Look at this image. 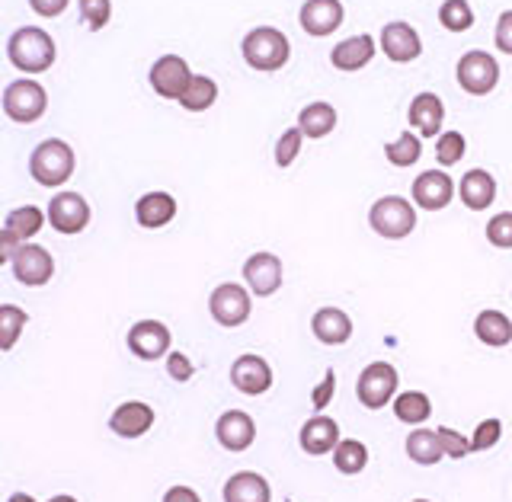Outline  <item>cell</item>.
Returning <instances> with one entry per match:
<instances>
[{
    "label": "cell",
    "mask_w": 512,
    "mask_h": 502,
    "mask_svg": "<svg viewBox=\"0 0 512 502\" xmlns=\"http://www.w3.org/2000/svg\"><path fill=\"white\" fill-rule=\"evenodd\" d=\"M7 58L16 71L23 74H42L55 64L58 45L42 26H20L7 39Z\"/></svg>",
    "instance_id": "6da1fadb"
},
{
    "label": "cell",
    "mask_w": 512,
    "mask_h": 502,
    "mask_svg": "<svg viewBox=\"0 0 512 502\" xmlns=\"http://www.w3.org/2000/svg\"><path fill=\"white\" fill-rule=\"evenodd\" d=\"M77 157L74 148L61 138H45L36 144V151L29 157V176L45 189H58L74 176Z\"/></svg>",
    "instance_id": "7a4b0ae2"
},
{
    "label": "cell",
    "mask_w": 512,
    "mask_h": 502,
    "mask_svg": "<svg viewBox=\"0 0 512 502\" xmlns=\"http://www.w3.org/2000/svg\"><path fill=\"white\" fill-rule=\"evenodd\" d=\"M240 52H244V61L253 71L272 74V71H282L288 58H292V42H288V36L276 26H256L247 32L244 42H240Z\"/></svg>",
    "instance_id": "3957f363"
},
{
    "label": "cell",
    "mask_w": 512,
    "mask_h": 502,
    "mask_svg": "<svg viewBox=\"0 0 512 502\" xmlns=\"http://www.w3.org/2000/svg\"><path fill=\"white\" fill-rule=\"evenodd\" d=\"M48 109V93L39 80L32 77H20L7 84L4 90V116L16 125H32L45 116Z\"/></svg>",
    "instance_id": "277c9868"
},
{
    "label": "cell",
    "mask_w": 512,
    "mask_h": 502,
    "mask_svg": "<svg viewBox=\"0 0 512 502\" xmlns=\"http://www.w3.org/2000/svg\"><path fill=\"white\" fill-rule=\"evenodd\" d=\"M368 228L384 240H404L416 228V208L400 196H384L368 212Z\"/></svg>",
    "instance_id": "5b68a950"
},
{
    "label": "cell",
    "mask_w": 512,
    "mask_h": 502,
    "mask_svg": "<svg viewBox=\"0 0 512 502\" xmlns=\"http://www.w3.org/2000/svg\"><path fill=\"white\" fill-rule=\"evenodd\" d=\"M397 384H400V375L391 362H372L362 368V375L356 381V397L365 410H381L394 400Z\"/></svg>",
    "instance_id": "8992f818"
},
{
    "label": "cell",
    "mask_w": 512,
    "mask_h": 502,
    "mask_svg": "<svg viewBox=\"0 0 512 502\" xmlns=\"http://www.w3.org/2000/svg\"><path fill=\"white\" fill-rule=\"evenodd\" d=\"M250 311H253V301L247 295L244 285L237 282H224L212 291V298H208V314L224 330H234V327H244L250 320Z\"/></svg>",
    "instance_id": "52a82bcc"
},
{
    "label": "cell",
    "mask_w": 512,
    "mask_h": 502,
    "mask_svg": "<svg viewBox=\"0 0 512 502\" xmlns=\"http://www.w3.org/2000/svg\"><path fill=\"white\" fill-rule=\"evenodd\" d=\"M455 77L464 93L487 96L496 90V84H500V64H496V58L490 52H464L458 58Z\"/></svg>",
    "instance_id": "ba28073f"
},
{
    "label": "cell",
    "mask_w": 512,
    "mask_h": 502,
    "mask_svg": "<svg viewBox=\"0 0 512 502\" xmlns=\"http://www.w3.org/2000/svg\"><path fill=\"white\" fill-rule=\"evenodd\" d=\"M45 218L58 234L74 237L87 228L93 212H90V202L80 196V192H58V196H52V202H48Z\"/></svg>",
    "instance_id": "9c48e42d"
},
{
    "label": "cell",
    "mask_w": 512,
    "mask_h": 502,
    "mask_svg": "<svg viewBox=\"0 0 512 502\" xmlns=\"http://www.w3.org/2000/svg\"><path fill=\"white\" fill-rule=\"evenodd\" d=\"M13 279L26 285V288H42L52 282V275H55V259L52 253H48L45 247L39 244H20V250H16L13 256Z\"/></svg>",
    "instance_id": "30bf717a"
},
{
    "label": "cell",
    "mask_w": 512,
    "mask_h": 502,
    "mask_svg": "<svg viewBox=\"0 0 512 502\" xmlns=\"http://www.w3.org/2000/svg\"><path fill=\"white\" fill-rule=\"evenodd\" d=\"M125 343L141 362H157V359H164V355H170V330H167V323H160V320H138L135 327L128 330Z\"/></svg>",
    "instance_id": "8fae6325"
},
{
    "label": "cell",
    "mask_w": 512,
    "mask_h": 502,
    "mask_svg": "<svg viewBox=\"0 0 512 502\" xmlns=\"http://www.w3.org/2000/svg\"><path fill=\"white\" fill-rule=\"evenodd\" d=\"M148 80H151V87H154L157 96L180 103L183 90L189 87V80H192V71H189L186 58H180V55H164V58H157L151 64Z\"/></svg>",
    "instance_id": "7c38bea8"
},
{
    "label": "cell",
    "mask_w": 512,
    "mask_h": 502,
    "mask_svg": "<svg viewBox=\"0 0 512 502\" xmlns=\"http://www.w3.org/2000/svg\"><path fill=\"white\" fill-rule=\"evenodd\" d=\"M381 52L388 55L394 64H410L423 55V39H420V32H416L410 23L404 20H394V23H384L381 29Z\"/></svg>",
    "instance_id": "4fadbf2b"
},
{
    "label": "cell",
    "mask_w": 512,
    "mask_h": 502,
    "mask_svg": "<svg viewBox=\"0 0 512 502\" xmlns=\"http://www.w3.org/2000/svg\"><path fill=\"white\" fill-rule=\"evenodd\" d=\"M343 16H346V10H343L340 0H304L301 13H298V23L308 36L324 39V36H333V32L343 26Z\"/></svg>",
    "instance_id": "5bb4252c"
},
{
    "label": "cell",
    "mask_w": 512,
    "mask_h": 502,
    "mask_svg": "<svg viewBox=\"0 0 512 502\" xmlns=\"http://www.w3.org/2000/svg\"><path fill=\"white\" fill-rule=\"evenodd\" d=\"M244 279L256 298H269L282 288V259L276 253H253L244 263Z\"/></svg>",
    "instance_id": "9a60e30c"
},
{
    "label": "cell",
    "mask_w": 512,
    "mask_h": 502,
    "mask_svg": "<svg viewBox=\"0 0 512 502\" xmlns=\"http://www.w3.org/2000/svg\"><path fill=\"white\" fill-rule=\"evenodd\" d=\"M215 439H218V445L224 451H234V455L247 451L256 442V423H253V416L244 413V410L221 413L218 423H215Z\"/></svg>",
    "instance_id": "2e32d148"
},
{
    "label": "cell",
    "mask_w": 512,
    "mask_h": 502,
    "mask_svg": "<svg viewBox=\"0 0 512 502\" xmlns=\"http://www.w3.org/2000/svg\"><path fill=\"white\" fill-rule=\"evenodd\" d=\"M231 384L247 397H263L272 387V368L263 355H240L231 365Z\"/></svg>",
    "instance_id": "e0dca14e"
},
{
    "label": "cell",
    "mask_w": 512,
    "mask_h": 502,
    "mask_svg": "<svg viewBox=\"0 0 512 502\" xmlns=\"http://www.w3.org/2000/svg\"><path fill=\"white\" fill-rule=\"evenodd\" d=\"M455 196V183L452 176L442 170H426L413 180V202L423 208V212H442V208L452 202Z\"/></svg>",
    "instance_id": "ac0fdd59"
},
{
    "label": "cell",
    "mask_w": 512,
    "mask_h": 502,
    "mask_svg": "<svg viewBox=\"0 0 512 502\" xmlns=\"http://www.w3.org/2000/svg\"><path fill=\"white\" fill-rule=\"evenodd\" d=\"M298 442H301L304 455H311V458L333 455V448L340 445V426H336V419L317 413V416H311L308 423L301 426Z\"/></svg>",
    "instance_id": "d6986e66"
},
{
    "label": "cell",
    "mask_w": 512,
    "mask_h": 502,
    "mask_svg": "<svg viewBox=\"0 0 512 502\" xmlns=\"http://www.w3.org/2000/svg\"><path fill=\"white\" fill-rule=\"evenodd\" d=\"M151 426H154V407H148L144 400H125L109 416V429L119 439H141L144 432H151Z\"/></svg>",
    "instance_id": "ffe728a7"
},
{
    "label": "cell",
    "mask_w": 512,
    "mask_h": 502,
    "mask_svg": "<svg viewBox=\"0 0 512 502\" xmlns=\"http://www.w3.org/2000/svg\"><path fill=\"white\" fill-rule=\"evenodd\" d=\"M372 58H375V39L368 36V32H359V36H349L343 42H336L333 52H330V64L343 74L362 71Z\"/></svg>",
    "instance_id": "44dd1931"
},
{
    "label": "cell",
    "mask_w": 512,
    "mask_h": 502,
    "mask_svg": "<svg viewBox=\"0 0 512 502\" xmlns=\"http://www.w3.org/2000/svg\"><path fill=\"white\" fill-rule=\"evenodd\" d=\"M407 122L420 138H436L445 122V106L436 93H416L407 109Z\"/></svg>",
    "instance_id": "7402d4cb"
},
{
    "label": "cell",
    "mask_w": 512,
    "mask_h": 502,
    "mask_svg": "<svg viewBox=\"0 0 512 502\" xmlns=\"http://www.w3.org/2000/svg\"><path fill=\"white\" fill-rule=\"evenodd\" d=\"M311 330H314V339L324 346H343L349 343L352 336V320L346 311L340 307H320V311L311 317Z\"/></svg>",
    "instance_id": "603a6c76"
},
{
    "label": "cell",
    "mask_w": 512,
    "mask_h": 502,
    "mask_svg": "<svg viewBox=\"0 0 512 502\" xmlns=\"http://www.w3.org/2000/svg\"><path fill=\"white\" fill-rule=\"evenodd\" d=\"M173 218H176V199L170 192H144L135 202V221L148 231L167 228Z\"/></svg>",
    "instance_id": "cb8c5ba5"
},
{
    "label": "cell",
    "mask_w": 512,
    "mask_h": 502,
    "mask_svg": "<svg viewBox=\"0 0 512 502\" xmlns=\"http://www.w3.org/2000/svg\"><path fill=\"white\" fill-rule=\"evenodd\" d=\"M458 196H461L464 208H471V212H484V208H490L496 199V180L480 167L468 170L458 183Z\"/></svg>",
    "instance_id": "d4e9b609"
},
{
    "label": "cell",
    "mask_w": 512,
    "mask_h": 502,
    "mask_svg": "<svg viewBox=\"0 0 512 502\" xmlns=\"http://www.w3.org/2000/svg\"><path fill=\"white\" fill-rule=\"evenodd\" d=\"M224 502H272V490L263 474L237 471L224 483Z\"/></svg>",
    "instance_id": "484cf974"
},
{
    "label": "cell",
    "mask_w": 512,
    "mask_h": 502,
    "mask_svg": "<svg viewBox=\"0 0 512 502\" xmlns=\"http://www.w3.org/2000/svg\"><path fill=\"white\" fill-rule=\"evenodd\" d=\"M474 336L490 349H503L512 343V320L503 311H480L474 320Z\"/></svg>",
    "instance_id": "4316f807"
},
{
    "label": "cell",
    "mask_w": 512,
    "mask_h": 502,
    "mask_svg": "<svg viewBox=\"0 0 512 502\" xmlns=\"http://www.w3.org/2000/svg\"><path fill=\"white\" fill-rule=\"evenodd\" d=\"M298 128H301V135L304 138H327L333 128H336V109L330 103H308L301 109V116H298Z\"/></svg>",
    "instance_id": "83f0119b"
},
{
    "label": "cell",
    "mask_w": 512,
    "mask_h": 502,
    "mask_svg": "<svg viewBox=\"0 0 512 502\" xmlns=\"http://www.w3.org/2000/svg\"><path fill=\"white\" fill-rule=\"evenodd\" d=\"M407 458L413 464H423V467L439 464L445 458V451L439 445V432L436 429H420V426H416L407 435Z\"/></svg>",
    "instance_id": "f1b7e54d"
},
{
    "label": "cell",
    "mask_w": 512,
    "mask_h": 502,
    "mask_svg": "<svg viewBox=\"0 0 512 502\" xmlns=\"http://www.w3.org/2000/svg\"><path fill=\"white\" fill-rule=\"evenodd\" d=\"M394 416L407 426H423L432 416V400L423 391H404L394 397Z\"/></svg>",
    "instance_id": "f546056e"
},
{
    "label": "cell",
    "mask_w": 512,
    "mask_h": 502,
    "mask_svg": "<svg viewBox=\"0 0 512 502\" xmlns=\"http://www.w3.org/2000/svg\"><path fill=\"white\" fill-rule=\"evenodd\" d=\"M215 100H218V84H215V80L205 77V74H192L189 87L180 96V106L186 112H205V109L215 106Z\"/></svg>",
    "instance_id": "4dcf8cb0"
},
{
    "label": "cell",
    "mask_w": 512,
    "mask_h": 502,
    "mask_svg": "<svg viewBox=\"0 0 512 502\" xmlns=\"http://www.w3.org/2000/svg\"><path fill=\"white\" fill-rule=\"evenodd\" d=\"M45 221L48 218H45L42 208H36V205H20V208H13V212L7 215L4 228L13 231L16 237L23 240V244H29V240L45 228Z\"/></svg>",
    "instance_id": "1f68e13d"
},
{
    "label": "cell",
    "mask_w": 512,
    "mask_h": 502,
    "mask_svg": "<svg viewBox=\"0 0 512 502\" xmlns=\"http://www.w3.org/2000/svg\"><path fill=\"white\" fill-rule=\"evenodd\" d=\"M333 467L346 477H356L368 467V448L359 439H340L333 448Z\"/></svg>",
    "instance_id": "d6a6232c"
},
{
    "label": "cell",
    "mask_w": 512,
    "mask_h": 502,
    "mask_svg": "<svg viewBox=\"0 0 512 502\" xmlns=\"http://www.w3.org/2000/svg\"><path fill=\"white\" fill-rule=\"evenodd\" d=\"M384 157H388V164H394L400 170L413 167L416 160L423 157V141H420V135H416V132H400V138L384 144Z\"/></svg>",
    "instance_id": "836d02e7"
},
{
    "label": "cell",
    "mask_w": 512,
    "mask_h": 502,
    "mask_svg": "<svg viewBox=\"0 0 512 502\" xmlns=\"http://www.w3.org/2000/svg\"><path fill=\"white\" fill-rule=\"evenodd\" d=\"M29 323V314L16 304H0V352H10Z\"/></svg>",
    "instance_id": "e575fe53"
},
{
    "label": "cell",
    "mask_w": 512,
    "mask_h": 502,
    "mask_svg": "<svg viewBox=\"0 0 512 502\" xmlns=\"http://www.w3.org/2000/svg\"><path fill=\"white\" fill-rule=\"evenodd\" d=\"M439 23L448 32H468L474 26V10L468 0H445L439 7Z\"/></svg>",
    "instance_id": "d590c367"
},
{
    "label": "cell",
    "mask_w": 512,
    "mask_h": 502,
    "mask_svg": "<svg viewBox=\"0 0 512 502\" xmlns=\"http://www.w3.org/2000/svg\"><path fill=\"white\" fill-rule=\"evenodd\" d=\"M468 151V141H464L461 132H442L439 135V144H436V160L442 167H455L458 160Z\"/></svg>",
    "instance_id": "8d00e7d4"
},
{
    "label": "cell",
    "mask_w": 512,
    "mask_h": 502,
    "mask_svg": "<svg viewBox=\"0 0 512 502\" xmlns=\"http://www.w3.org/2000/svg\"><path fill=\"white\" fill-rule=\"evenodd\" d=\"M301 141H304V135H301V128L295 125V128H288V132H282L279 135V141H276V167H292L295 160H298V154H301Z\"/></svg>",
    "instance_id": "74e56055"
},
{
    "label": "cell",
    "mask_w": 512,
    "mask_h": 502,
    "mask_svg": "<svg viewBox=\"0 0 512 502\" xmlns=\"http://www.w3.org/2000/svg\"><path fill=\"white\" fill-rule=\"evenodd\" d=\"M77 7H80V16H84V23L93 32L106 29V23L112 20V0H77Z\"/></svg>",
    "instance_id": "f35d334b"
},
{
    "label": "cell",
    "mask_w": 512,
    "mask_h": 502,
    "mask_svg": "<svg viewBox=\"0 0 512 502\" xmlns=\"http://www.w3.org/2000/svg\"><path fill=\"white\" fill-rule=\"evenodd\" d=\"M487 240L496 250H512V212H500L487 221Z\"/></svg>",
    "instance_id": "ab89813d"
},
{
    "label": "cell",
    "mask_w": 512,
    "mask_h": 502,
    "mask_svg": "<svg viewBox=\"0 0 512 502\" xmlns=\"http://www.w3.org/2000/svg\"><path fill=\"white\" fill-rule=\"evenodd\" d=\"M500 439H503V423H500V419H484V423L474 429L471 451H490Z\"/></svg>",
    "instance_id": "60d3db41"
},
{
    "label": "cell",
    "mask_w": 512,
    "mask_h": 502,
    "mask_svg": "<svg viewBox=\"0 0 512 502\" xmlns=\"http://www.w3.org/2000/svg\"><path fill=\"white\" fill-rule=\"evenodd\" d=\"M439 432V445H442V451H445V458H468V451H471V442L464 439L461 432H455V429H436Z\"/></svg>",
    "instance_id": "b9f144b4"
},
{
    "label": "cell",
    "mask_w": 512,
    "mask_h": 502,
    "mask_svg": "<svg viewBox=\"0 0 512 502\" xmlns=\"http://www.w3.org/2000/svg\"><path fill=\"white\" fill-rule=\"evenodd\" d=\"M167 375H170L173 381L186 384V381H192V375H196V365L189 362V355H183V352H170V355H167Z\"/></svg>",
    "instance_id": "7bdbcfd3"
},
{
    "label": "cell",
    "mask_w": 512,
    "mask_h": 502,
    "mask_svg": "<svg viewBox=\"0 0 512 502\" xmlns=\"http://www.w3.org/2000/svg\"><path fill=\"white\" fill-rule=\"evenodd\" d=\"M333 391H336V371L327 368L324 381H320V384L314 387V394H311V403H314V410H317V413H324V407L333 400Z\"/></svg>",
    "instance_id": "ee69618b"
},
{
    "label": "cell",
    "mask_w": 512,
    "mask_h": 502,
    "mask_svg": "<svg viewBox=\"0 0 512 502\" xmlns=\"http://www.w3.org/2000/svg\"><path fill=\"white\" fill-rule=\"evenodd\" d=\"M493 42L500 48L503 55H512V10L500 13V20H496V32H493Z\"/></svg>",
    "instance_id": "f6af8a7d"
},
{
    "label": "cell",
    "mask_w": 512,
    "mask_h": 502,
    "mask_svg": "<svg viewBox=\"0 0 512 502\" xmlns=\"http://www.w3.org/2000/svg\"><path fill=\"white\" fill-rule=\"evenodd\" d=\"M71 0H29V7L36 16H42V20H52V16H61L64 10H68Z\"/></svg>",
    "instance_id": "bcb514c9"
},
{
    "label": "cell",
    "mask_w": 512,
    "mask_h": 502,
    "mask_svg": "<svg viewBox=\"0 0 512 502\" xmlns=\"http://www.w3.org/2000/svg\"><path fill=\"white\" fill-rule=\"evenodd\" d=\"M20 244H23V240L16 237L13 231L0 228V266L13 263V256H16V250H20Z\"/></svg>",
    "instance_id": "7dc6e473"
},
{
    "label": "cell",
    "mask_w": 512,
    "mask_h": 502,
    "mask_svg": "<svg viewBox=\"0 0 512 502\" xmlns=\"http://www.w3.org/2000/svg\"><path fill=\"white\" fill-rule=\"evenodd\" d=\"M164 502H202V499H199V493L192 490V487H170L164 493Z\"/></svg>",
    "instance_id": "c3c4849f"
},
{
    "label": "cell",
    "mask_w": 512,
    "mask_h": 502,
    "mask_svg": "<svg viewBox=\"0 0 512 502\" xmlns=\"http://www.w3.org/2000/svg\"><path fill=\"white\" fill-rule=\"evenodd\" d=\"M7 502H36V499H32L29 493H13V496H10Z\"/></svg>",
    "instance_id": "681fc988"
},
{
    "label": "cell",
    "mask_w": 512,
    "mask_h": 502,
    "mask_svg": "<svg viewBox=\"0 0 512 502\" xmlns=\"http://www.w3.org/2000/svg\"><path fill=\"white\" fill-rule=\"evenodd\" d=\"M48 502H77V499H74V496H68V493H61V496H52Z\"/></svg>",
    "instance_id": "f907efd6"
},
{
    "label": "cell",
    "mask_w": 512,
    "mask_h": 502,
    "mask_svg": "<svg viewBox=\"0 0 512 502\" xmlns=\"http://www.w3.org/2000/svg\"><path fill=\"white\" fill-rule=\"evenodd\" d=\"M413 502H429V499H413Z\"/></svg>",
    "instance_id": "816d5d0a"
}]
</instances>
